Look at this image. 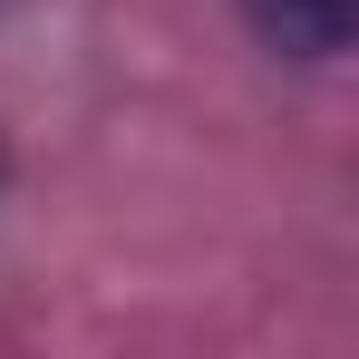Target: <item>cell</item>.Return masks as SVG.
<instances>
[{"label":"cell","mask_w":359,"mask_h":359,"mask_svg":"<svg viewBox=\"0 0 359 359\" xmlns=\"http://www.w3.org/2000/svg\"><path fill=\"white\" fill-rule=\"evenodd\" d=\"M243 20L282 49V59H340L359 29V0H243Z\"/></svg>","instance_id":"cell-1"},{"label":"cell","mask_w":359,"mask_h":359,"mask_svg":"<svg viewBox=\"0 0 359 359\" xmlns=\"http://www.w3.org/2000/svg\"><path fill=\"white\" fill-rule=\"evenodd\" d=\"M0 10H10V0H0Z\"/></svg>","instance_id":"cell-2"}]
</instances>
